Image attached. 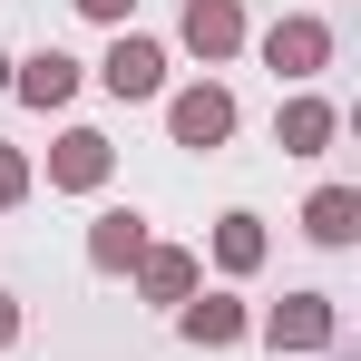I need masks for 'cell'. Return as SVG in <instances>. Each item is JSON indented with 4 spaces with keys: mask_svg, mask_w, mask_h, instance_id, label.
Wrapping results in <instances>:
<instances>
[{
    "mask_svg": "<svg viewBox=\"0 0 361 361\" xmlns=\"http://www.w3.org/2000/svg\"><path fill=\"white\" fill-rule=\"evenodd\" d=\"M244 49L274 68L283 88H312V78L332 68V20H322V10H283V20H274V30H254Z\"/></svg>",
    "mask_w": 361,
    "mask_h": 361,
    "instance_id": "obj_1",
    "label": "cell"
},
{
    "mask_svg": "<svg viewBox=\"0 0 361 361\" xmlns=\"http://www.w3.org/2000/svg\"><path fill=\"white\" fill-rule=\"evenodd\" d=\"M235 127H244V108H235V88H225V78H185V88H166V137H176L185 157L235 147Z\"/></svg>",
    "mask_w": 361,
    "mask_h": 361,
    "instance_id": "obj_2",
    "label": "cell"
},
{
    "mask_svg": "<svg viewBox=\"0 0 361 361\" xmlns=\"http://www.w3.org/2000/svg\"><path fill=\"white\" fill-rule=\"evenodd\" d=\"M254 342L264 352H342V302L332 293H283V302H264L254 312Z\"/></svg>",
    "mask_w": 361,
    "mask_h": 361,
    "instance_id": "obj_3",
    "label": "cell"
},
{
    "mask_svg": "<svg viewBox=\"0 0 361 361\" xmlns=\"http://www.w3.org/2000/svg\"><path fill=\"white\" fill-rule=\"evenodd\" d=\"M176 342L185 352H235V342H254V302L235 283H195L176 302Z\"/></svg>",
    "mask_w": 361,
    "mask_h": 361,
    "instance_id": "obj_4",
    "label": "cell"
},
{
    "mask_svg": "<svg viewBox=\"0 0 361 361\" xmlns=\"http://www.w3.org/2000/svg\"><path fill=\"white\" fill-rule=\"evenodd\" d=\"M166 39H147V30H108V59H98V88H108V98H127V108H137V98H166Z\"/></svg>",
    "mask_w": 361,
    "mask_h": 361,
    "instance_id": "obj_5",
    "label": "cell"
},
{
    "mask_svg": "<svg viewBox=\"0 0 361 361\" xmlns=\"http://www.w3.org/2000/svg\"><path fill=\"white\" fill-rule=\"evenodd\" d=\"M244 39H254L244 0H185V10H176V49H185V59H205V68L244 59Z\"/></svg>",
    "mask_w": 361,
    "mask_h": 361,
    "instance_id": "obj_6",
    "label": "cell"
},
{
    "mask_svg": "<svg viewBox=\"0 0 361 361\" xmlns=\"http://www.w3.org/2000/svg\"><path fill=\"white\" fill-rule=\"evenodd\" d=\"M108 176H118V147L98 127H59L49 137V195H108Z\"/></svg>",
    "mask_w": 361,
    "mask_h": 361,
    "instance_id": "obj_7",
    "label": "cell"
},
{
    "mask_svg": "<svg viewBox=\"0 0 361 361\" xmlns=\"http://www.w3.org/2000/svg\"><path fill=\"white\" fill-rule=\"evenodd\" d=\"M147 244H157V225H147L137 205H98V215H88V274H108V283H118V274H137V254H147Z\"/></svg>",
    "mask_w": 361,
    "mask_h": 361,
    "instance_id": "obj_8",
    "label": "cell"
},
{
    "mask_svg": "<svg viewBox=\"0 0 361 361\" xmlns=\"http://www.w3.org/2000/svg\"><path fill=\"white\" fill-rule=\"evenodd\" d=\"M342 137V108L322 98V88H283V108H274V147L283 157H322Z\"/></svg>",
    "mask_w": 361,
    "mask_h": 361,
    "instance_id": "obj_9",
    "label": "cell"
},
{
    "mask_svg": "<svg viewBox=\"0 0 361 361\" xmlns=\"http://www.w3.org/2000/svg\"><path fill=\"white\" fill-rule=\"evenodd\" d=\"M127 283H137V293L157 302V312H176V302L195 293V283H205V254H195V244H147Z\"/></svg>",
    "mask_w": 361,
    "mask_h": 361,
    "instance_id": "obj_10",
    "label": "cell"
},
{
    "mask_svg": "<svg viewBox=\"0 0 361 361\" xmlns=\"http://www.w3.org/2000/svg\"><path fill=\"white\" fill-rule=\"evenodd\" d=\"M205 254H215V274H225V283H254V274H264V254H274V235H264V215H254V205H235V215H215Z\"/></svg>",
    "mask_w": 361,
    "mask_h": 361,
    "instance_id": "obj_11",
    "label": "cell"
},
{
    "mask_svg": "<svg viewBox=\"0 0 361 361\" xmlns=\"http://www.w3.org/2000/svg\"><path fill=\"white\" fill-rule=\"evenodd\" d=\"M10 88H20L30 108H68V98L88 88V68L68 59V49H30V59H10Z\"/></svg>",
    "mask_w": 361,
    "mask_h": 361,
    "instance_id": "obj_12",
    "label": "cell"
},
{
    "mask_svg": "<svg viewBox=\"0 0 361 361\" xmlns=\"http://www.w3.org/2000/svg\"><path fill=\"white\" fill-rule=\"evenodd\" d=\"M302 235L322 244V254L361 244V185H312V195H302Z\"/></svg>",
    "mask_w": 361,
    "mask_h": 361,
    "instance_id": "obj_13",
    "label": "cell"
},
{
    "mask_svg": "<svg viewBox=\"0 0 361 361\" xmlns=\"http://www.w3.org/2000/svg\"><path fill=\"white\" fill-rule=\"evenodd\" d=\"M30 185H39L30 147H0V215H10V205H30Z\"/></svg>",
    "mask_w": 361,
    "mask_h": 361,
    "instance_id": "obj_14",
    "label": "cell"
},
{
    "mask_svg": "<svg viewBox=\"0 0 361 361\" xmlns=\"http://www.w3.org/2000/svg\"><path fill=\"white\" fill-rule=\"evenodd\" d=\"M68 10H78V20H98V30H127V20H137V0H68Z\"/></svg>",
    "mask_w": 361,
    "mask_h": 361,
    "instance_id": "obj_15",
    "label": "cell"
},
{
    "mask_svg": "<svg viewBox=\"0 0 361 361\" xmlns=\"http://www.w3.org/2000/svg\"><path fill=\"white\" fill-rule=\"evenodd\" d=\"M20 332H30V312H20V293H0V352H20Z\"/></svg>",
    "mask_w": 361,
    "mask_h": 361,
    "instance_id": "obj_16",
    "label": "cell"
}]
</instances>
